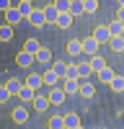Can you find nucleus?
Returning a JSON list of instances; mask_svg holds the SVG:
<instances>
[{
	"mask_svg": "<svg viewBox=\"0 0 124 129\" xmlns=\"http://www.w3.org/2000/svg\"><path fill=\"white\" fill-rule=\"evenodd\" d=\"M28 119V111H26V106H18V109H13V121L16 124H23Z\"/></svg>",
	"mask_w": 124,
	"mask_h": 129,
	"instance_id": "aec40b11",
	"label": "nucleus"
},
{
	"mask_svg": "<svg viewBox=\"0 0 124 129\" xmlns=\"http://www.w3.org/2000/svg\"><path fill=\"white\" fill-rule=\"evenodd\" d=\"M52 70H54L59 78H65V70H67V62H62V59H57V62H52Z\"/></svg>",
	"mask_w": 124,
	"mask_h": 129,
	"instance_id": "7c9ffc66",
	"label": "nucleus"
},
{
	"mask_svg": "<svg viewBox=\"0 0 124 129\" xmlns=\"http://www.w3.org/2000/svg\"><path fill=\"white\" fill-rule=\"evenodd\" d=\"M106 26H109V31H111V36H119V34H124V23H121V21H116V18H114L111 23H106Z\"/></svg>",
	"mask_w": 124,
	"mask_h": 129,
	"instance_id": "393cba45",
	"label": "nucleus"
},
{
	"mask_svg": "<svg viewBox=\"0 0 124 129\" xmlns=\"http://www.w3.org/2000/svg\"><path fill=\"white\" fill-rule=\"evenodd\" d=\"M109 47H111V52H124V34L111 36L109 39Z\"/></svg>",
	"mask_w": 124,
	"mask_h": 129,
	"instance_id": "a211bd4d",
	"label": "nucleus"
},
{
	"mask_svg": "<svg viewBox=\"0 0 124 129\" xmlns=\"http://www.w3.org/2000/svg\"><path fill=\"white\" fill-rule=\"evenodd\" d=\"M34 62H39V64H49V62H52V52H49L47 47H39V52L34 54Z\"/></svg>",
	"mask_w": 124,
	"mask_h": 129,
	"instance_id": "9b49d317",
	"label": "nucleus"
},
{
	"mask_svg": "<svg viewBox=\"0 0 124 129\" xmlns=\"http://www.w3.org/2000/svg\"><path fill=\"white\" fill-rule=\"evenodd\" d=\"M49 129H65V119H62V114H54L49 119Z\"/></svg>",
	"mask_w": 124,
	"mask_h": 129,
	"instance_id": "cd10ccee",
	"label": "nucleus"
},
{
	"mask_svg": "<svg viewBox=\"0 0 124 129\" xmlns=\"http://www.w3.org/2000/svg\"><path fill=\"white\" fill-rule=\"evenodd\" d=\"M72 21H75V16H72V13H59L57 21H54V26H59V28H70Z\"/></svg>",
	"mask_w": 124,
	"mask_h": 129,
	"instance_id": "ddd939ff",
	"label": "nucleus"
},
{
	"mask_svg": "<svg viewBox=\"0 0 124 129\" xmlns=\"http://www.w3.org/2000/svg\"><path fill=\"white\" fill-rule=\"evenodd\" d=\"M67 54H72V57H80V54H83L80 39H70V41H67Z\"/></svg>",
	"mask_w": 124,
	"mask_h": 129,
	"instance_id": "2eb2a0df",
	"label": "nucleus"
},
{
	"mask_svg": "<svg viewBox=\"0 0 124 129\" xmlns=\"http://www.w3.org/2000/svg\"><path fill=\"white\" fill-rule=\"evenodd\" d=\"M21 18H23V16H21V10H18L16 5H10V8L5 10V23L16 26V23H21Z\"/></svg>",
	"mask_w": 124,
	"mask_h": 129,
	"instance_id": "0eeeda50",
	"label": "nucleus"
},
{
	"mask_svg": "<svg viewBox=\"0 0 124 129\" xmlns=\"http://www.w3.org/2000/svg\"><path fill=\"white\" fill-rule=\"evenodd\" d=\"M83 10H85V13H96L98 10V0H83Z\"/></svg>",
	"mask_w": 124,
	"mask_h": 129,
	"instance_id": "2f4dec72",
	"label": "nucleus"
},
{
	"mask_svg": "<svg viewBox=\"0 0 124 129\" xmlns=\"http://www.w3.org/2000/svg\"><path fill=\"white\" fill-rule=\"evenodd\" d=\"M16 62L21 64V67H31V64H34V54H28V52L23 49V52H18V54H16Z\"/></svg>",
	"mask_w": 124,
	"mask_h": 129,
	"instance_id": "dca6fc26",
	"label": "nucleus"
},
{
	"mask_svg": "<svg viewBox=\"0 0 124 129\" xmlns=\"http://www.w3.org/2000/svg\"><path fill=\"white\" fill-rule=\"evenodd\" d=\"M8 98H10V93H8V88L3 85V88H0V103H5Z\"/></svg>",
	"mask_w": 124,
	"mask_h": 129,
	"instance_id": "c9c22d12",
	"label": "nucleus"
},
{
	"mask_svg": "<svg viewBox=\"0 0 124 129\" xmlns=\"http://www.w3.org/2000/svg\"><path fill=\"white\" fill-rule=\"evenodd\" d=\"M34 88H31V85H21V90H18V98H21V103H31V101H34Z\"/></svg>",
	"mask_w": 124,
	"mask_h": 129,
	"instance_id": "9d476101",
	"label": "nucleus"
},
{
	"mask_svg": "<svg viewBox=\"0 0 124 129\" xmlns=\"http://www.w3.org/2000/svg\"><path fill=\"white\" fill-rule=\"evenodd\" d=\"M59 85H62V90H65V93L70 95V93H78V85H80V80H78V78H62V83H59Z\"/></svg>",
	"mask_w": 124,
	"mask_h": 129,
	"instance_id": "1a4fd4ad",
	"label": "nucleus"
},
{
	"mask_svg": "<svg viewBox=\"0 0 124 129\" xmlns=\"http://www.w3.org/2000/svg\"><path fill=\"white\" fill-rule=\"evenodd\" d=\"M75 129H83V126H75Z\"/></svg>",
	"mask_w": 124,
	"mask_h": 129,
	"instance_id": "ea45409f",
	"label": "nucleus"
},
{
	"mask_svg": "<svg viewBox=\"0 0 124 129\" xmlns=\"http://www.w3.org/2000/svg\"><path fill=\"white\" fill-rule=\"evenodd\" d=\"M96 75H98V80H101V83H109V80L114 78V70H111L109 64H106V67H101V70H98Z\"/></svg>",
	"mask_w": 124,
	"mask_h": 129,
	"instance_id": "a878e982",
	"label": "nucleus"
},
{
	"mask_svg": "<svg viewBox=\"0 0 124 129\" xmlns=\"http://www.w3.org/2000/svg\"><path fill=\"white\" fill-rule=\"evenodd\" d=\"M26 18H28V23H34V26H47V18H44V10L41 8H34Z\"/></svg>",
	"mask_w": 124,
	"mask_h": 129,
	"instance_id": "39448f33",
	"label": "nucleus"
},
{
	"mask_svg": "<svg viewBox=\"0 0 124 129\" xmlns=\"http://www.w3.org/2000/svg\"><path fill=\"white\" fill-rule=\"evenodd\" d=\"M41 10H44V18H47V23H54V21H57V16H59V10L54 8V3H49V5H44Z\"/></svg>",
	"mask_w": 124,
	"mask_h": 129,
	"instance_id": "4468645a",
	"label": "nucleus"
},
{
	"mask_svg": "<svg viewBox=\"0 0 124 129\" xmlns=\"http://www.w3.org/2000/svg\"><path fill=\"white\" fill-rule=\"evenodd\" d=\"M70 13H72V16H80V13H85V10H83V0H72V8H70Z\"/></svg>",
	"mask_w": 124,
	"mask_h": 129,
	"instance_id": "473e14b6",
	"label": "nucleus"
},
{
	"mask_svg": "<svg viewBox=\"0 0 124 129\" xmlns=\"http://www.w3.org/2000/svg\"><path fill=\"white\" fill-rule=\"evenodd\" d=\"M26 3H34V0H26Z\"/></svg>",
	"mask_w": 124,
	"mask_h": 129,
	"instance_id": "58836bf2",
	"label": "nucleus"
},
{
	"mask_svg": "<svg viewBox=\"0 0 124 129\" xmlns=\"http://www.w3.org/2000/svg\"><path fill=\"white\" fill-rule=\"evenodd\" d=\"M88 62H90L93 72H98L101 67H106V59H103V57H98V54H90V57H88Z\"/></svg>",
	"mask_w": 124,
	"mask_h": 129,
	"instance_id": "4be33fe9",
	"label": "nucleus"
},
{
	"mask_svg": "<svg viewBox=\"0 0 124 129\" xmlns=\"http://www.w3.org/2000/svg\"><path fill=\"white\" fill-rule=\"evenodd\" d=\"M114 18H116V21H121V23H124V5H119V10H116V16H114Z\"/></svg>",
	"mask_w": 124,
	"mask_h": 129,
	"instance_id": "e433bc0d",
	"label": "nucleus"
},
{
	"mask_svg": "<svg viewBox=\"0 0 124 129\" xmlns=\"http://www.w3.org/2000/svg\"><path fill=\"white\" fill-rule=\"evenodd\" d=\"M10 5H16V0H0V13H5Z\"/></svg>",
	"mask_w": 124,
	"mask_h": 129,
	"instance_id": "f704fd0d",
	"label": "nucleus"
},
{
	"mask_svg": "<svg viewBox=\"0 0 124 129\" xmlns=\"http://www.w3.org/2000/svg\"><path fill=\"white\" fill-rule=\"evenodd\" d=\"M80 44H83V54H88V57H90V54H98V47H101V44H98L93 36H85Z\"/></svg>",
	"mask_w": 124,
	"mask_h": 129,
	"instance_id": "7ed1b4c3",
	"label": "nucleus"
},
{
	"mask_svg": "<svg viewBox=\"0 0 124 129\" xmlns=\"http://www.w3.org/2000/svg\"><path fill=\"white\" fill-rule=\"evenodd\" d=\"M39 47H41V44H39L36 39H26V44H23V49L28 52V54H36V52H39Z\"/></svg>",
	"mask_w": 124,
	"mask_h": 129,
	"instance_id": "c756f323",
	"label": "nucleus"
},
{
	"mask_svg": "<svg viewBox=\"0 0 124 129\" xmlns=\"http://www.w3.org/2000/svg\"><path fill=\"white\" fill-rule=\"evenodd\" d=\"M54 8L59 10V13H70V8H72V0H54Z\"/></svg>",
	"mask_w": 124,
	"mask_h": 129,
	"instance_id": "c85d7f7f",
	"label": "nucleus"
},
{
	"mask_svg": "<svg viewBox=\"0 0 124 129\" xmlns=\"http://www.w3.org/2000/svg\"><path fill=\"white\" fill-rule=\"evenodd\" d=\"M26 85H31L34 90H39L41 85H44V80H41V75H39V72H31L28 78H26Z\"/></svg>",
	"mask_w": 124,
	"mask_h": 129,
	"instance_id": "6ab92c4d",
	"label": "nucleus"
},
{
	"mask_svg": "<svg viewBox=\"0 0 124 129\" xmlns=\"http://www.w3.org/2000/svg\"><path fill=\"white\" fill-rule=\"evenodd\" d=\"M47 95H49V103H52V106H59L62 101L67 98V93L62 90V85H52V88H49V93H47Z\"/></svg>",
	"mask_w": 124,
	"mask_h": 129,
	"instance_id": "f257e3e1",
	"label": "nucleus"
},
{
	"mask_svg": "<svg viewBox=\"0 0 124 129\" xmlns=\"http://www.w3.org/2000/svg\"><path fill=\"white\" fill-rule=\"evenodd\" d=\"M21 85H23V83H21L18 78H10V80L5 83V88H8V93H10V95H18V90H21Z\"/></svg>",
	"mask_w": 124,
	"mask_h": 129,
	"instance_id": "5701e85b",
	"label": "nucleus"
},
{
	"mask_svg": "<svg viewBox=\"0 0 124 129\" xmlns=\"http://www.w3.org/2000/svg\"><path fill=\"white\" fill-rule=\"evenodd\" d=\"M116 3H119V5H124V0H116Z\"/></svg>",
	"mask_w": 124,
	"mask_h": 129,
	"instance_id": "4c0bfd02",
	"label": "nucleus"
},
{
	"mask_svg": "<svg viewBox=\"0 0 124 129\" xmlns=\"http://www.w3.org/2000/svg\"><path fill=\"white\" fill-rule=\"evenodd\" d=\"M93 39H96L98 44H109V39H111L109 26H96V28H93Z\"/></svg>",
	"mask_w": 124,
	"mask_h": 129,
	"instance_id": "20e7f679",
	"label": "nucleus"
},
{
	"mask_svg": "<svg viewBox=\"0 0 124 129\" xmlns=\"http://www.w3.org/2000/svg\"><path fill=\"white\" fill-rule=\"evenodd\" d=\"M13 39V26L5 23V26H0V41H10Z\"/></svg>",
	"mask_w": 124,
	"mask_h": 129,
	"instance_id": "bb28decb",
	"label": "nucleus"
},
{
	"mask_svg": "<svg viewBox=\"0 0 124 129\" xmlns=\"http://www.w3.org/2000/svg\"><path fill=\"white\" fill-rule=\"evenodd\" d=\"M31 103H34V109H36L39 114H44L49 106H52V103H49V95H47V93H41V90L34 93V101H31Z\"/></svg>",
	"mask_w": 124,
	"mask_h": 129,
	"instance_id": "f03ea898",
	"label": "nucleus"
},
{
	"mask_svg": "<svg viewBox=\"0 0 124 129\" xmlns=\"http://www.w3.org/2000/svg\"><path fill=\"white\" fill-rule=\"evenodd\" d=\"M62 119H65V129H75V126H80V116H78V114H65Z\"/></svg>",
	"mask_w": 124,
	"mask_h": 129,
	"instance_id": "412c9836",
	"label": "nucleus"
},
{
	"mask_svg": "<svg viewBox=\"0 0 124 129\" xmlns=\"http://www.w3.org/2000/svg\"><path fill=\"white\" fill-rule=\"evenodd\" d=\"M16 8L21 10V16L26 18V16L31 13V10H34V3H26V0H16Z\"/></svg>",
	"mask_w": 124,
	"mask_h": 129,
	"instance_id": "b1692460",
	"label": "nucleus"
},
{
	"mask_svg": "<svg viewBox=\"0 0 124 129\" xmlns=\"http://www.w3.org/2000/svg\"><path fill=\"white\" fill-rule=\"evenodd\" d=\"M41 80H44V85H47V88H52V85H59V80H62V78H59V75L49 67V70H44V72H41Z\"/></svg>",
	"mask_w": 124,
	"mask_h": 129,
	"instance_id": "423d86ee",
	"label": "nucleus"
},
{
	"mask_svg": "<svg viewBox=\"0 0 124 129\" xmlns=\"http://www.w3.org/2000/svg\"><path fill=\"white\" fill-rule=\"evenodd\" d=\"M78 93L83 95V98H93V95H96V85H93V83H85V80H83V83L78 85Z\"/></svg>",
	"mask_w": 124,
	"mask_h": 129,
	"instance_id": "f8f14e48",
	"label": "nucleus"
},
{
	"mask_svg": "<svg viewBox=\"0 0 124 129\" xmlns=\"http://www.w3.org/2000/svg\"><path fill=\"white\" fill-rule=\"evenodd\" d=\"M65 78H78V64H67V70H65ZM80 80V78H78Z\"/></svg>",
	"mask_w": 124,
	"mask_h": 129,
	"instance_id": "72a5a7b5",
	"label": "nucleus"
},
{
	"mask_svg": "<svg viewBox=\"0 0 124 129\" xmlns=\"http://www.w3.org/2000/svg\"><path fill=\"white\" fill-rule=\"evenodd\" d=\"M109 85H111V90H114V93H124V78H121V75L114 72V78L109 80Z\"/></svg>",
	"mask_w": 124,
	"mask_h": 129,
	"instance_id": "f3484780",
	"label": "nucleus"
},
{
	"mask_svg": "<svg viewBox=\"0 0 124 129\" xmlns=\"http://www.w3.org/2000/svg\"><path fill=\"white\" fill-rule=\"evenodd\" d=\"M83 57V54H80ZM93 75V67H90V62H88V57H83L80 62H78V78H90Z\"/></svg>",
	"mask_w": 124,
	"mask_h": 129,
	"instance_id": "6e6552de",
	"label": "nucleus"
}]
</instances>
